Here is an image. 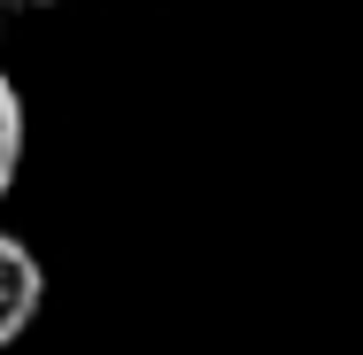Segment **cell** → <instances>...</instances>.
<instances>
[{"mask_svg": "<svg viewBox=\"0 0 363 355\" xmlns=\"http://www.w3.org/2000/svg\"><path fill=\"white\" fill-rule=\"evenodd\" d=\"M8 8H16V0H0V31H8Z\"/></svg>", "mask_w": 363, "mask_h": 355, "instance_id": "cell-3", "label": "cell"}, {"mask_svg": "<svg viewBox=\"0 0 363 355\" xmlns=\"http://www.w3.org/2000/svg\"><path fill=\"white\" fill-rule=\"evenodd\" d=\"M16 170H23V101H16V85L0 70V201H8Z\"/></svg>", "mask_w": 363, "mask_h": 355, "instance_id": "cell-2", "label": "cell"}, {"mask_svg": "<svg viewBox=\"0 0 363 355\" xmlns=\"http://www.w3.org/2000/svg\"><path fill=\"white\" fill-rule=\"evenodd\" d=\"M39 301H47V271H39V255H31L16 232H0V348H16V340L31 332Z\"/></svg>", "mask_w": 363, "mask_h": 355, "instance_id": "cell-1", "label": "cell"}, {"mask_svg": "<svg viewBox=\"0 0 363 355\" xmlns=\"http://www.w3.org/2000/svg\"><path fill=\"white\" fill-rule=\"evenodd\" d=\"M23 8H62V0H23Z\"/></svg>", "mask_w": 363, "mask_h": 355, "instance_id": "cell-4", "label": "cell"}]
</instances>
